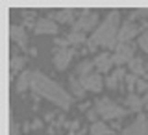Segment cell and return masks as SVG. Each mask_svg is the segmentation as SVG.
<instances>
[{
	"label": "cell",
	"mask_w": 148,
	"mask_h": 135,
	"mask_svg": "<svg viewBox=\"0 0 148 135\" xmlns=\"http://www.w3.org/2000/svg\"><path fill=\"white\" fill-rule=\"evenodd\" d=\"M122 135H148V119L145 115H139V117L122 132Z\"/></svg>",
	"instance_id": "6"
},
{
	"label": "cell",
	"mask_w": 148,
	"mask_h": 135,
	"mask_svg": "<svg viewBox=\"0 0 148 135\" xmlns=\"http://www.w3.org/2000/svg\"><path fill=\"white\" fill-rule=\"evenodd\" d=\"M9 135H18V124L15 120H11V126H9Z\"/></svg>",
	"instance_id": "25"
},
{
	"label": "cell",
	"mask_w": 148,
	"mask_h": 135,
	"mask_svg": "<svg viewBox=\"0 0 148 135\" xmlns=\"http://www.w3.org/2000/svg\"><path fill=\"white\" fill-rule=\"evenodd\" d=\"M83 39H85V35H83V34H78V32H69V35H67V41H69V43H74V45H76V43H82V41Z\"/></svg>",
	"instance_id": "21"
},
{
	"label": "cell",
	"mask_w": 148,
	"mask_h": 135,
	"mask_svg": "<svg viewBox=\"0 0 148 135\" xmlns=\"http://www.w3.org/2000/svg\"><path fill=\"white\" fill-rule=\"evenodd\" d=\"M111 133H113V130L108 128L104 122H98V120L91 126V135H111Z\"/></svg>",
	"instance_id": "17"
},
{
	"label": "cell",
	"mask_w": 148,
	"mask_h": 135,
	"mask_svg": "<svg viewBox=\"0 0 148 135\" xmlns=\"http://www.w3.org/2000/svg\"><path fill=\"white\" fill-rule=\"evenodd\" d=\"M32 78H34V71H24L18 76V80H17V91L18 93H22V91H26L28 87L32 85Z\"/></svg>",
	"instance_id": "13"
},
{
	"label": "cell",
	"mask_w": 148,
	"mask_h": 135,
	"mask_svg": "<svg viewBox=\"0 0 148 135\" xmlns=\"http://www.w3.org/2000/svg\"><path fill=\"white\" fill-rule=\"evenodd\" d=\"M124 78H126V72H124L122 69L119 67L117 71H115V72L108 78V87H109V89H117V85L124 80Z\"/></svg>",
	"instance_id": "15"
},
{
	"label": "cell",
	"mask_w": 148,
	"mask_h": 135,
	"mask_svg": "<svg viewBox=\"0 0 148 135\" xmlns=\"http://www.w3.org/2000/svg\"><path fill=\"white\" fill-rule=\"evenodd\" d=\"M130 71H132V74H135V76H143V74H145V65H143V59L133 58L132 61H130Z\"/></svg>",
	"instance_id": "19"
},
{
	"label": "cell",
	"mask_w": 148,
	"mask_h": 135,
	"mask_svg": "<svg viewBox=\"0 0 148 135\" xmlns=\"http://www.w3.org/2000/svg\"><path fill=\"white\" fill-rule=\"evenodd\" d=\"M32 89H34V93H37L39 96H45L46 100L54 102L56 106H59V108H63V109L71 108V104H72L71 95H69L61 85H58L54 80H50L48 76H45L43 72L34 71Z\"/></svg>",
	"instance_id": "1"
},
{
	"label": "cell",
	"mask_w": 148,
	"mask_h": 135,
	"mask_svg": "<svg viewBox=\"0 0 148 135\" xmlns=\"http://www.w3.org/2000/svg\"><path fill=\"white\" fill-rule=\"evenodd\" d=\"M80 82H82V85L85 87V91L98 93L102 89V78H100V74H96V72H91V74H87V76H82Z\"/></svg>",
	"instance_id": "10"
},
{
	"label": "cell",
	"mask_w": 148,
	"mask_h": 135,
	"mask_svg": "<svg viewBox=\"0 0 148 135\" xmlns=\"http://www.w3.org/2000/svg\"><path fill=\"white\" fill-rule=\"evenodd\" d=\"M52 15L58 19L59 22H71L74 19V11L71 8H61V9H58V11H54Z\"/></svg>",
	"instance_id": "16"
},
{
	"label": "cell",
	"mask_w": 148,
	"mask_h": 135,
	"mask_svg": "<svg viewBox=\"0 0 148 135\" xmlns=\"http://www.w3.org/2000/svg\"><path fill=\"white\" fill-rule=\"evenodd\" d=\"M137 32H139V28L135 24L124 22V24L120 26V30H119V43H128L130 39H133V35H135Z\"/></svg>",
	"instance_id": "11"
},
{
	"label": "cell",
	"mask_w": 148,
	"mask_h": 135,
	"mask_svg": "<svg viewBox=\"0 0 148 135\" xmlns=\"http://www.w3.org/2000/svg\"><path fill=\"white\" fill-rule=\"evenodd\" d=\"M133 59V48L128 43H119V46L115 48L113 54V63H117L119 67L124 63H130Z\"/></svg>",
	"instance_id": "5"
},
{
	"label": "cell",
	"mask_w": 148,
	"mask_h": 135,
	"mask_svg": "<svg viewBox=\"0 0 148 135\" xmlns=\"http://www.w3.org/2000/svg\"><path fill=\"white\" fill-rule=\"evenodd\" d=\"M96 21H98L96 11H92V9H83V11L80 13V17H78V21L74 22L72 32H78V34L85 35V32H89L91 28L96 24Z\"/></svg>",
	"instance_id": "4"
},
{
	"label": "cell",
	"mask_w": 148,
	"mask_h": 135,
	"mask_svg": "<svg viewBox=\"0 0 148 135\" xmlns=\"http://www.w3.org/2000/svg\"><path fill=\"white\" fill-rule=\"evenodd\" d=\"M143 104H145V106H148V93L145 95V98H143Z\"/></svg>",
	"instance_id": "29"
},
{
	"label": "cell",
	"mask_w": 148,
	"mask_h": 135,
	"mask_svg": "<svg viewBox=\"0 0 148 135\" xmlns=\"http://www.w3.org/2000/svg\"><path fill=\"white\" fill-rule=\"evenodd\" d=\"M22 65H24V58H21V56H13V58H11V65H9V67H11V71H18Z\"/></svg>",
	"instance_id": "22"
},
{
	"label": "cell",
	"mask_w": 148,
	"mask_h": 135,
	"mask_svg": "<svg viewBox=\"0 0 148 135\" xmlns=\"http://www.w3.org/2000/svg\"><path fill=\"white\" fill-rule=\"evenodd\" d=\"M146 89H148L146 83L143 82V80H137V91H141V93H143V91H146Z\"/></svg>",
	"instance_id": "28"
},
{
	"label": "cell",
	"mask_w": 148,
	"mask_h": 135,
	"mask_svg": "<svg viewBox=\"0 0 148 135\" xmlns=\"http://www.w3.org/2000/svg\"><path fill=\"white\" fill-rule=\"evenodd\" d=\"M111 65H113V56H109V54H100L95 58V67L100 72H108L111 69Z\"/></svg>",
	"instance_id": "12"
},
{
	"label": "cell",
	"mask_w": 148,
	"mask_h": 135,
	"mask_svg": "<svg viewBox=\"0 0 148 135\" xmlns=\"http://www.w3.org/2000/svg\"><path fill=\"white\" fill-rule=\"evenodd\" d=\"M95 111L100 115L102 119H117V117H122V115L126 113V109L119 108V106L115 104L113 100H109V98H100V100H96Z\"/></svg>",
	"instance_id": "3"
},
{
	"label": "cell",
	"mask_w": 148,
	"mask_h": 135,
	"mask_svg": "<svg viewBox=\"0 0 148 135\" xmlns=\"http://www.w3.org/2000/svg\"><path fill=\"white\" fill-rule=\"evenodd\" d=\"M74 56V48H59L58 54L54 56V65L58 71H65V69L69 67V63H71Z\"/></svg>",
	"instance_id": "7"
},
{
	"label": "cell",
	"mask_w": 148,
	"mask_h": 135,
	"mask_svg": "<svg viewBox=\"0 0 148 135\" xmlns=\"http://www.w3.org/2000/svg\"><path fill=\"white\" fill-rule=\"evenodd\" d=\"M139 46H141L145 52H148V32H145V34L139 37Z\"/></svg>",
	"instance_id": "24"
},
{
	"label": "cell",
	"mask_w": 148,
	"mask_h": 135,
	"mask_svg": "<svg viewBox=\"0 0 148 135\" xmlns=\"http://www.w3.org/2000/svg\"><path fill=\"white\" fill-rule=\"evenodd\" d=\"M119 19H120V13L117 9H111L108 13V17L104 19V22L96 28V32L92 34L91 41H89V50H92L96 45L100 46H115V41H117V24H119Z\"/></svg>",
	"instance_id": "2"
},
{
	"label": "cell",
	"mask_w": 148,
	"mask_h": 135,
	"mask_svg": "<svg viewBox=\"0 0 148 135\" xmlns=\"http://www.w3.org/2000/svg\"><path fill=\"white\" fill-rule=\"evenodd\" d=\"M22 15L26 17V19H24L26 22H30V21H32V17L35 15V11H28V9H22Z\"/></svg>",
	"instance_id": "26"
},
{
	"label": "cell",
	"mask_w": 148,
	"mask_h": 135,
	"mask_svg": "<svg viewBox=\"0 0 148 135\" xmlns=\"http://www.w3.org/2000/svg\"><path fill=\"white\" fill-rule=\"evenodd\" d=\"M34 32H35L37 35H45V34L54 35V34H58V24H56L52 19L43 17V19H39V21H37V24H35V28H34Z\"/></svg>",
	"instance_id": "8"
},
{
	"label": "cell",
	"mask_w": 148,
	"mask_h": 135,
	"mask_svg": "<svg viewBox=\"0 0 148 135\" xmlns=\"http://www.w3.org/2000/svg\"><path fill=\"white\" fill-rule=\"evenodd\" d=\"M95 67V61H82L78 65L76 69V76L82 78V76H87V74H91V69Z\"/></svg>",
	"instance_id": "20"
},
{
	"label": "cell",
	"mask_w": 148,
	"mask_h": 135,
	"mask_svg": "<svg viewBox=\"0 0 148 135\" xmlns=\"http://www.w3.org/2000/svg\"><path fill=\"white\" fill-rule=\"evenodd\" d=\"M9 37H11V41H15L21 48L28 50V34L24 32V28H22V26L11 24V26H9Z\"/></svg>",
	"instance_id": "9"
},
{
	"label": "cell",
	"mask_w": 148,
	"mask_h": 135,
	"mask_svg": "<svg viewBox=\"0 0 148 135\" xmlns=\"http://www.w3.org/2000/svg\"><path fill=\"white\" fill-rule=\"evenodd\" d=\"M126 106H128V108H132L133 111H139L145 104H143V100L139 98L135 93H130V95L126 96Z\"/></svg>",
	"instance_id": "18"
},
{
	"label": "cell",
	"mask_w": 148,
	"mask_h": 135,
	"mask_svg": "<svg viewBox=\"0 0 148 135\" xmlns=\"http://www.w3.org/2000/svg\"><path fill=\"white\" fill-rule=\"evenodd\" d=\"M137 80H139V78L135 76V74H130V76H126V83H128V91H133V87H137Z\"/></svg>",
	"instance_id": "23"
},
{
	"label": "cell",
	"mask_w": 148,
	"mask_h": 135,
	"mask_svg": "<svg viewBox=\"0 0 148 135\" xmlns=\"http://www.w3.org/2000/svg\"><path fill=\"white\" fill-rule=\"evenodd\" d=\"M69 85H71V91L74 93V96H76V98H82L83 95H85V87L82 85V82H80V78L78 76H72L69 78Z\"/></svg>",
	"instance_id": "14"
},
{
	"label": "cell",
	"mask_w": 148,
	"mask_h": 135,
	"mask_svg": "<svg viewBox=\"0 0 148 135\" xmlns=\"http://www.w3.org/2000/svg\"><path fill=\"white\" fill-rule=\"evenodd\" d=\"M137 15H145V17H148V9H135V11H132V19L137 17Z\"/></svg>",
	"instance_id": "27"
}]
</instances>
